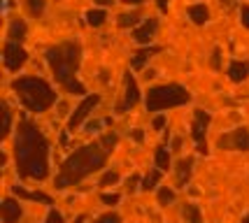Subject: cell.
I'll use <instances>...</instances> for the list:
<instances>
[{"label": "cell", "mask_w": 249, "mask_h": 223, "mask_svg": "<svg viewBox=\"0 0 249 223\" xmlns=\"http://www.w3.org/2000/svg\"><path fill=\"white\" fill-rule=\"evenodd\" d=\"M49 156L52 144L42 128L28 117H21L14 135V163L19 177L28 181H44L49 177Z\"/></svg>", "instance_id": "cell-1"}, {"label": "cell", "mask_w": 249, "mask_h": 223, "mask_svg": "<svg viewBox=\"0 0 249 223\" xmlns=\"http://www.w3.org/2000/svg\"><path fill=\"white\" fill-rule=\"evenodd\" d=\"M107 151L100 142H93V144H84V147L75 149L68 158L61 163V168L56 172V189L63 191V189H70V186H77L82 181L91 177L93 172H100L105 165H107Z\"/></svg>", "instance_id": "cell-2"}, {"label": "cell", "mask_w": 249, "mask_h": 223, "mask_svg": "<svg viewBox=\"0 0 249 223\" xmlns=\"http://www.w3.org/2000/svg\"><path fill=\"white\" fill-rule=\"evenodd\" d=\"M44 58H47V65L54 74L56 84H61L72 96L87 93V86L77 79V70L82 63V44L77 40H68V42H61L56 47H49Z\"/></svg>", "instance_id": "cell-3"}, {"label": "cell", "mask_w": 249, "mask_h": 223, "mask_svg": "<svg viewBox=\"0 0 249 223\" xmlns=\"http://www.w3.org/2000/svg\"><path fill=\"white\" fill-rule=\"evenodd\" d=\"M12 91L17 93L19 103H21L31 114H42L47 109H52L56 105L58 93L54 91V86L49 82H44L42 77H19L12 82Z\"/></svg>", "instance_id": "cell-4"}, {"label": "cell", "mask_w": 249, "mask_h": 223, "mask_svg": "<svg viewBox=\"0 0 249 223\" xmlns=\"http://www.w3.org/2000/svg\"><path fill=\"white\" fill-rule=\"evenodd\" d=\"M186 103H191V93L182 84L152 86L147 91V98H144L147 112H163V109H170V107H182Z\"/></svg>", "instance_id": "cell-5"}, {"label": "cell", "mask_w": 249, "mask_h": 223, "mask_svg": "<svg viewBox=\"0 0 249 223\" xmlns=\"http://www.w3.org/2000/svg\"><path fill=\"white\" fill-rule=\"evenodd\" d=\"M210 121H212L210 112H205V109H196V112H194V121H191V137H194L196 151H198L200 156H207V142H205V137H207Z\"/></svg>", "instance_id": "cell-6"}, {"label": "cell", "mask_w": 249, "mask_h": 223, "mask_svg": "<svg viewBox=\"0 0 249 223\" xmlns=\"http://www.w3.org/2000/svg\"><path fill=\"white\" fill-rule=\"evenodd\" d=\"M221 151H249V128H235L217 137Z\"/></svg>", "instance_id": "cell-7"}, {"label": "cell", "mask_w": 249, "mask_h": 223, "mask_svg": "<svg viewBox=\"0 0 249 223\" xmlns=\"http://www.w3.org/2000/svg\"><path fill=\"white\" fill-rule=\"evenodd\" d=\"M98 105H100V96H98V93L84 98V100H82V103L75 107V112L68 117V130H70V133H75L77 128L82 126V123H84L89 117H91V112H93Z\"/></svg>", "instance_id": "cell-8"}, {"label": "cell", "mask_w": 249, "mask_h": 223, "mask_svg": "<svg viewBox=\"0 0 249 223\" xmlns=\"http://www.w3.org/2000/svg\"><path fill=\"white\" fill-rule=\"evenodd\" d=\"M138 103H140V86H138L133 74L126 72L124 74V98H121V103L117 105V112H119V114H126V112L133 109Z\"/></svg>", "instance_id": "cell-9"}, {"label": "cell", "mask_w": 249, "mask_h": 223, "mask_svg": "<svg viewBox=\"0 0 249 223\" xmlns=\"http://www.w3.org/2000/svg\"><path fill=\"white\" fill-rule=\"evenodd\" d=\"M2 61H5V68H7L10 72H17V70L28 61V51H26L19 42L7 40L5 47H2Z\"/></svg>", "instance_id": "cell-10"}, {"label": "cell", "mask_w": 249, "mask_h": 223, "mask_svg": "<svg viewBox=\"0 0 249 223\" xmlns=\"http://www.w3.org/2000/svg\"><path fill=\"white\" fill-rule=\"evenodd\" d=\"M156 31H159V19H144L142 26H138L135 31H133V40L138 44H149L156 37Z\"/></svg>", "instance_id": "cell-11"}, {"label": "cell", "mask_w": 249, "mask_h": 223, "mask_svg": "<svg viewBox=\"0 0 249 223\" xmlns=\"http://www.w3.org/2000/svg\"><path fill=\"white\" fill-rule=\"evenodd\" d=\"M194 174V158L186 156V158L177 160V168H175V189H186V184L191 181Z\"/></svg>", "instance_id": "cell-12"}, {"label": "cell", "mask_w": 249, "mask_h": 223, "mask_svg": "<svg viewBox=\"0 0 249 223\" xmlns=\"http://www.w3.org/2000/svg\"><path fill=\"white\" fill-rule=\"evenodd\" d=\"M23 216V207L19 200L14 198H5L2 200V223H19Z\"/></svg>", "instance_id": "cell-13"}, {"label": "cell", "mask_w": 249, "mask_h": 223, "mask_svg": "<svg viewBox=\"0 0 249 223\" xmlns=\"http://www.w3.org/2000/svg\"><path fill=\"white\" fill-rule=\"evenodd\" d=\"M12 193L19 198V200H31V202H42V205H54V200H52V195H47V193L42 191H26L23 186H12Z\"/></svg>", "instance_id": "cell-14"}, {"label": "cell", "mask_w": 249, "mask_h": 223, "mask_svg": "<svg viewBox=\"0 0 249 223\" xmlns=\"http://www.w3.org/2000/svg\"><path fill=\"white\" fill-rule=\"evenodd\" d=\"M228 79L235 82V84H242L249 79V61H231L228 65Z\"/></svg>", "instance_id": "cell-15"}, {"label": "cell", "mask_w": 249, "mask_h": 223, "mask_svg": "<svg viewBox=\"0 0 249 223\" xmlns=\"http://www.w3.org/2000/svg\"><path fill=\"white\" fill-rule=\"evenodd\" d=\"M26 33H28V26L23 19H12L10 21V28H7V37L12 42H19L21 44L26 40Z\"/></svg>", "instance_id": "cell-16"}, {"label": "cell", "mask_w": 249, "mask_h": 223, "mask_svg": "<svg viewBox=\"0 0 249 223\" xmlns=\"http://www.w3.org/2000/svg\"><path fill=\"white\" fill-rule=\"evenodd\" d=\"M161 177H163V172L159 170V168H154V170H149L144 177H142V186H140V191L144 193H149V191H156V189H161Z\"/></svg>", "instance_id": "cell-17"}, {"label": "cell", "mask_w": 249, "mask_h": 223, "mask_svg": "<svg viewBox=\"0 0 249 223\" xmlns=\"http://www.w3.org/2000/svg\"><path fill=\"white\" fill-rule=\"evenodd\" d=\"M186 14H189V19H191L196 26H203V23L210 21V10H207V5H191V7L186 10Z\"/></svg>", "instance_id": "cell-18"}, {"label": "cell", "mask_w": 249, "mask_h": 223, "mask_svg": "<svg viewBox=\"0 0 249 223\" xmlns=\"http://www.w3.org/2000/svg\"><path fill=\"white\" fill-rule=\"evenodd\" d=\"M154 163H156V168L161 172H168L170 170V165H173V160H170V149L161 144V147L156 149V154H154Z\"/></svg>", "instance_id": "cell-19"}, {"label": "cell", "mask_w": 249, "mask_h": 223, "mask_svg": "<svg viewBox=\"0 0 249 223\" xmlns=\"http://www.w3.org/2000/svg\"><path fill=\"white\" fill-rule=\"evenodd\" d=\"M159 51V47H147V49H140V51L133 53V58H130V68H135V70H142L144 63L152 58V53Z\"/></svg>", "instance_id": "cell-20"}, {"label": "cell", "mask_w": 249, "mask_h": 223, "mask_svg": "<svg viewBox=\"0 0 249 223\" xmlns=\"http://www.w3.org/2000/svg\"><path fill=\"white\" fill-rule=\"evenodd\" d=\"M182 219H184V223H203V212H200L198 205L186 202L184 207H182Z\"/></svg>", "instance_id": "cell-21"}, {"label": "cell", "mask_w": 249, "mask_h": 223, "mask_svg": "<svg viewBox=\"0 0 249 223\" xmlns=\"http://www.w3.org/2000/svg\"><path fill=\"white\" fill-rule=\"evenodd\" d=\"M105 21H107V12L105 10H89L87 12V23L91 28H98V26H103Z\"/></svg>", "instance_id": "cell-22"}, {"label": "cell", "mask_w": 249, "mask_h": 223, "mask_svg": "<svg viewBox=\"0 0 249 223\" xmlns=\"http://www.w3.org/2000/svg\"><path fill=\"white\" fill-rule=\"evenodd\" d=\"M156 198H159V205H161V207H168V205H173V202H175L177 193H175L173 186H161Z\"/></svg>", "instance_id": "cell-23"}, {"label": "cell", "mask_w": 249, "mask_h": 223, "mask_svg": "<svg viewBox=\"0 0 249 223\" xmlns=\"http://www.w3.org/2000/svg\"><path fill=\"white\" fill-rule=\"evenodd\" d=\"M98 142H100V144H103V147H105V151H112V149L117 147V142H119V135H117V133H105V135H103V137L98 139Z\"/></svg>", "instance_id": "cell-24"}, {"label": "cell", "mask_w": 249, "mask_h": 223, "mask_svg": "<svg viewBox=\"0 0 249 223\" xmlns=\"http://www.w3.org/2000/svg\"><path fill=\"white\" fill-rule=\"evenodd\" d=\"M26 10L31 17H40L44 12V0H26Z\"/></svg>", "instance_id": "cell-25"}, {"label": "cell", "mask_w": 249, "mask_h": 223, "mask_svg": "<svg viewBox=\"0 0 249 223\" xmlns=\"http://www.w3.org/2000/svg\"><path fill=\"white\" fill-rule=\"evenodd\" d=\"M119 172L117 170H105L103 172V177H100V186H114L117 181H119Z\"/></svg>", "instance_id": "cell-26"}, {"label": "cell", "mask_w": 249, "mask_h": 223, "mask_svg": "<svg viewBox=\"0 0 249 223\" xmlns=\"http://www.w3.org/2000/svg\"><path fill=\"white\" fill-rule=\"evenodd\" d=\"M2 117H5V123H2V137H10V133H12V112H10V107L2 103Z\"/></svg>", "instance_id": "cell-27"}, {"label": "cell", "mask_w": 249, "mask_h": 223, "mask_svg": "<svg viewBox=\"0 0 249 223\" xmlns=\"http://www.w3.org/2000/svg\"><path fill=\"white\" fill-rule=\"evenodd\" d=\"M138 19H140V14H138V12H130V14H121L117 23H119L121 28H130V26L138 23Z\"/></svg>", "instance_id": "cell-28"}, {"label": "cell", "mask_w": 249, "mask_h": 223, "mask_svg": "<svg viewBox=\"0 0 249 223\" xmlns=\"http://www.w3.org/2000/svg\"><path fill=\"white\" fill-rule=\"evenodd\" d=\"M142 186V177L140 174H130L128 179H126V191L128 193H138Z\"/></svg>", "instance_id": "cell-29"}, {"label": "cell", "mask_w": 249, "mask_h": 223, "mask_svg": "<svg viewBox=\"0 0 249 223\" xmlns=\"http://www.w3.org/2000/svg\"><path fill=\"white\" fill-rule=\"evenodd\" d=\"M93 223H121V216L117 212H105V214H100V216H96Z\"/></svg>", "instance_id": "cell-30"}, {"label": "cell", "mask_w": 249, "mask_h": 223, "mask_svg": "<svg viewBox=\"0 0 249 223\" xmlns=\"http://www.w3.org/2000/svg\"><path fill=\"white\" fill-rule=\"evenodd\" d=\"M44 223H65V216L58 212V209L52 207V209L47 212V216H44Z\"/></svg>", "instance_id": "cell-31"}, {"label": "cell", "mask_w": 249, "mask_h": 223, "mask_svg": "<svg viewBox=\"0 0 249 223\" xmlns=\"http://www.w3.org/2000/svg\"><path fill=\"white\" fill-rule=\"evenodd\" d=\"M100 200H103V205H107V207H114V205H119L121 202V195L119 193H103Z\"/></svg>", "instance_id": "cell-32"}, {"label": "cell", "mask_w": 249, "mask_h": 223, "mask_svg": "<svg viewBox=\"0 0 249 223\" xmlns=\"http://www.w3.org/2000/svg\"><path fill=\"white\" fill-rule=\"evenodd\" d=\"M240 21H242V26L249 31V5H242V7H240Z\"/></svg>", "instance_id": "cell-33"}, {"label": "cell", "mask_w": 249, "mask_h": 223, "mask_svg": "<svg viewBox=\"0 0 249 223\" xmlns=\"http://www.w3.org/2000/svg\"><path fill=\"white\" fill-rule=\"evenodd\" d=\"M152 126H154V130H163V128L168 126V119L163 117V114H159V117L154 119V123H152Z\"/></svg>", "instance_id": "cell-34"}, {"label": "cell", "mask_w": 249, "mask_h": 223, "mask_svg": "<svg viewBox=\"0 0 249 223\" xmlns=\"http://www.w3.org/2000/svg\"><path fill=\"white\" fill-rule=\"evenodd\" d=\"M130 137L135 139L138 144H142V142H144V130H142V128H135V130H130Z\"/></svg>", "instance_id": "cell-35"}, {"label": "cell", "mask_w": 249, "mask_h": 223, "mask_svg": "<svg viewBox=\"0 0 249 223\" xmlns=\"http://www.w3.org/2000/svg\"><path fill=\"white\" fill-rule=\"evenodd\" d=\"M100 126H103L100 121H89V123H87L84 128H87V133H89V135H93V133H98V128H100Z\"/></svg>", "instance_id": "cell-36"}, {"label": "cell", "mask_w": 249, "mask_h": 223, "mask_svg": "<svg viewBox=\"0 0 249 223\" xmlns=\"http://www.w3.org/2000/svg\"><path fill=\"white\" fill-rule=\"evenodd\" d=\"M219 56H221V53H219V49H214V53H212V68H214V70H219V68H221V61H219Z\"/></svg>", "instance_id": "cell-37"}, {"label": "cell", "mask_w": 249, "mask_h": 223, "mask_svg": "<svg viewBox=\"0 0 249 223\" xmlns=\"http://www.w3.org/2000/svg\"><path fill=\"white\" fill-rule=\"evenodd\" d=\"M124 5H142V2H147V0H121Z\"/></svg>", "instance_id": "cell-38"}, {"label": "cell", "mask_w": 249, "mask_h": 223, "mask_svg": "<svg viewBox=\"0 0 249 223\" xmlns=\"http://www.w3.org/2000/svg\"><path fill=\"white\" fill-rule=\"evenodd\" d=\"M179 147H182V139L175 137V139H173V151H179Z\"/></svg>", "instance_id": "cell-39"}, {"label": "cell", "mask_w": 249, "mask_h": 223, "mask_svg": "<svg viewBox=\"0 0 249 223\" xmlns=\"http://www.w3.org/2000/svg\"><path fill=\"white\" fill-rule=\"evenodd\" d=\"M159 10H161V12H168V0H159Z\"/></svg>", "instance_id": "cell-40"}, {"label": "cell", "mask_w": 249, "mask_h": 223, "mask_svg": "<svg viewBox=\"0 0 249 223\" xmlns=\"http://www.w3.org/2000/svg\"><path fill=\"white\" fill-rule=\"evenodd\" d=\"M152 77H156V72H154V70H147V72H144V79H152Z\"/></svg>", "instance_id": "cell-41"}, {"label": "cell", "mask_w": 249, "mask_h": 223, "mask_svg": "<svg viewBox=\"0 0 249 223\" xmlns=\"http://www.w3.org/2000/svg\"><path fill=\"white\" fill-rule=\"evenodd\" d=\"M93 2H98V5H112V0H93Z\"/></svg>", "instance_id": "cell-42"}, {"label": "cell", "mask_w": 249, "mask_h": 223, "mask_svg": "<svg viewBox=\"0 0 249 223\" xmlns=\"http://www.w3.org/2000/svg\"><path fill=\"white\" fill-rule=\"evenodd\" d=\"M84 221H87V216H77V221H75V223H84Z\"/></svg>", "instance_id": "cell-43"}, {"label": "cell", "mask_w": 249, "mask_h": 223, "mask_svg": "<svg viewBox=\"0 0 249 223\" xmlns=\"http://www.w3.org/2000/svg\"><path fill=\"white\" fill-rule=\"evenodd\" d=\"M242 223H249V214H245V216H242Z\"/></svg>", "instance_id": "cell-44"}]
</instances>
